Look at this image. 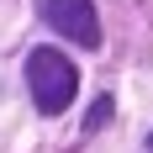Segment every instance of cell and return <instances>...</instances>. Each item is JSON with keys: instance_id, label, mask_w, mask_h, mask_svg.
Returning a JSON list of instances; mask_svg holds the SVG:
<instances>
[{"instance_id": "cell-1", "label": "cell", "mask_w": 153, "mask_h": 153, "mask_svg": "<svg viewBox=\"0 0 153 153\" xmlns=\"http://www.w3.org/2000/svg\"><path fill=\"white\" fill-rule=\"evenodd\" d=\"M27 85H32V100H37L42 116H63L69 100L79 95V69H74V58H63L58 48H32Z\"/></svg>"}, {"instance_id": "cell-3", "label": "cell", "mask_w": 153, "mask_h": 153, "mask_svg": "<svg viewBox=\"0 0 153 153\" xmlns=\"http://www.w3.org/2000/svg\"><path fill=\"white\" fill-rule=\"evenodd\" d=\"M111 111H116V106H111V95H100V100H95V111L85 116V127H90V132H95V127H106V122H111Z\"/></svg>"}, {"instance_id": "cell-2", "label": "cell", "mask_w": 153, "mask_h": 153, "mask_svg": "<svg viewBox=\"0 0 153 153\" xmlns=\"http://www.w3.org/2000/svg\"><path fill=\"white\" fill-rule=\"evenodd\" d=\"M42 21L58 37L79 48H100V16H95V0H42Z\"/></svg>"}, {"instance_id": "cell-4", "label": "cell", "mask_w": 153, "mask_h": 153, "mask_svg": "<svg viewBox=\"0 0 153 153\" xmlns=\"http://www.w3.org/2000/svg\"><path fill=\"white\" fill-rule=\"evenodd\" d=\"M148 153H153V137H148Z\"/></svg>"}]
</instances>
